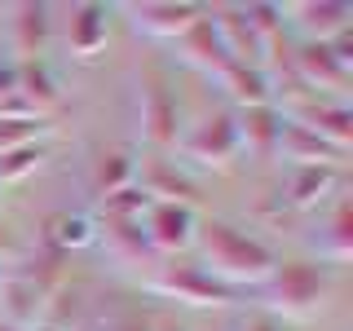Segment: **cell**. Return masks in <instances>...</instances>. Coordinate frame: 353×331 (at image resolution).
<instances>
[{"label": "cell", "instance_id": "2", "mask_svg": "<svg viewBox=\"0 0 353 331\" xmlns=\"http://www.w3.org/2000/svg\"><path fill=\"white\" fill-rule=\"evenodd\" d=\"M270 287V309L283 318H309L318 314L331 292V279L323 265H309V261H287L265 279Z\"/></svg>", "mask_w": 353, "mask_h": 331}, {"label": "cell", "instance_id": "1", "mask_svg": "<svg viewBox=\"0 0 353 331\" xmlns=\"http://www.w3.org/2000/svg\"><path fill=\"white\" fill-rule=\"evenodd\" d=\"M194 243L203 252V270L216 283L234 287V292L243 283H265L279 270V252L270 243H261L256 234H248V230L230 225V221H203L194 230Z\"/></svg>", "mask_w": 353, "mask_h": 331}, {"label": "cell", "instance_id": "27", "mask_svg": "<svg viewBox=\"0 0 353 331\" xmlns=\"http://www.w3.org/2000/svg\"><path fill=\"white\" fill-rule=\"evenodd\" d=\"M14 88H18V71H14V66H0V97L14 93Z\"/></svg>", "mask_w": 353, "mask_h": 331}, {"label": "cell", "instance_id": "28", "mask_svg": "<svg viewBox=\"0 0 353 331\" xmlns=\"http://www.w3.org/2000/svg\"><path fill=\"white\" fill-rule=\"evenodd\" d=\"M243 331H279V327H274L270 318H256V323H252V327H243Z\"/></svg>", "mask_w": 353, "mask_h": 331}, {"label": "cell", "instance_id": "25", "mask_svg": "<svg viewBox=\"0 0 353 331\" xmlns=\"http://www.w3.org/2000/svg\"><path fill=\"white\" fill-rule=\"evenodd\" d=\"M49 132V119H0V154L18 146H36V137Z\"/></svg>", "mask_w": 353, "mask_h": 331}, {"label": "cell", "instance_id": "22", "mask_svg": "<svg viewBox=\"0 0 353 331\" xmlns=\"http://www.w3.org/2000/svg\"><path fill=\"white\" fill-rule=\"evenodd\" d=\"M14 71H18V93L27 97V102L36 106L40 115H44L53 102H58V84H53V75L44 71L40 62H22V66H14Z\"/></svg>", "mask_w": 353, "mask_h": 331}, {"label": "cell", "instance_id": "15", "mask_svg": "<svg viewBox=\"0 0 353 331\" xmlns=\"http://www.w3.org/2000/svg\"><path fill=\"white\" fill-rule=\"evenodd\" d=\"M336 185H340L336 168H296L292 181H287V203L296 212H314V208H323L336 194Z\"/></svg>", "mask_w": 353, "mask_h": 331}, {"label": "cell", "instance_id": "8", "mask_svg": "<svg viewBox=\"0 0 353 331\" xmlns=\"http://www.w3.org/2000/svg\"><path fill=\"white\" fill-rule=\"evenodd\" d=\"M274 154H283V159H292L296 168H336L340 150L327 146L323 137H314L305 124H296V119L283 115V128H279V146Z\"/></svg>", "mask_w": 353, "mask_h": 331}, {"label": "cell", "instance_id": "20", "mask_svg": "<svg viewBox=\"0 0 353 331\" xmlns=\"http://www.w3.org/2000/svg\"><path fill=\"white\" fill-rule=\"evenodd\" d=\"M314 248H318V257H323V261H336V265L353 257V217H349V208H345V203L331 212L327 230L314 239Z\"/></svg>", "mask_w": 353, "mask_h": 331}, {"label": "cell", "instance_id": "26", "mask_svg": "<svg viewBox=\"0 0 353 331\" xmlns=\"http://www.w3.org/2000/svg\"><path fill=\"white\" fill-rule=\"evenodd\" d=\"M0 119H44V115H40V110H36V106H31L27 97H22L18 88H14V93L0 97Z\"/></svg>", "mask_w": 353, "mask_h": 331}, {"label": "cell", "instance_id": "3", "mask_svg": "<svg viewBox=\"0 0 353 331\" xmlns=\"http://www.w3.org/2000/svg\"><path fill=\"white\" fill-rule=\"evenodd\" d=\"M150 287L159 296H172V301H185V305H199V309H225L239 301L234 287L216 283L203 265H190V261H163L154 270Z\"/></svg>", "mask_w": 353, "mask_h": 331}, {"label": "cell", "instance_id": "4", "mask_svg": "<svg viewBox=\"0 0 353 331\" xmlns=\"http://www.w3.org/2000/svg\"><path fill=\"white\" fill-rule=\"evenodd\" d=\"M176 150H181V159H190V163L225 168V163L243 150V146H239V124H234V115L225 110V115H212V119H203V124H194L181 141H176Z\"/></svg>", "mask_w": 353, "mask_h": 331}, {"label": "cell", "instance_id": "5", "mask_svg": "<svg viewBox=\"0 0 353 331\" xmlns=\"http://www.w3.org/2000/svg\"><path fill=\"white\" fill-rule=\"evenodd\" d=\"M141 230H146L150 252L176 257V252H185L194 243L199 217H194V208H185V203H150V212L141 217Z\"/></svg>", "mask_w": 353, "mask_h": 331}, {"label": "cell", "instance_id": "16", "mask_svg": "<svg viewBox=\"0 0 353 331\" xmlns=\"http://www.w3.org/2000/svg\"><path fill=\"white\" fill-rule=\"evenodd\" d=\"M44 40H49V5L27 0L14 9V49L22 53V62H40Z\"/></svg>", "mask_w": 353, "mask_h": 331}, {"label": "cell", "instance_id": "23", "mask_svg": "<svg viewBox=\"0 0 353 331\" xmlns=\"http://www.w3.org/2000/svg\"><path fill=\"white\" fill-rule=\"evenodd\" d=\"M150 203H154V199L141 190L137 181H132V185H124V190H115V194L102 199V212L110 221H141V217L150 212Z\"/></svg>", "mask_w": 353, "mask_h": 331}, {"label": "cell", "instance_id": "21", "mask_svg": "<svg viewBox=\"0 0 353 331\" xmlns=\"http://www.w3.org/2000/svg\"><path fill=\"white\" fill-rule=\"evenodd\" d=\"M106 243L119 261H150V243H146V230L141 221H110L106 217Z\"/></svg>", "mask_w": 353, "mask_h": 331}, {"label": "cell", "instance_id": "10", "mask_svg": "<svg viewBox=\"0 0 353 331\" xmlns=\"http://www.w3.org/2000/svg\"><path fill=\"white\" fill-rule=\"evenodd\" d=\"M296 124H305L314 137H323L327 146H336L340 154L349 150L353 141V110L349 106H336V102H305L296 106Z\"/></svg>", "mask_w": 353, "mask_h": 331}, {"label": "cell", "instance_id": "19", "mask_svg": "<svg viewBox=\"0 0 353 331\" xmlns=\"http://www.w3.org/2000/svg\"><path fill=\"white\" fill-rule=\"evenodd\" d=\"M132 172H137V159H132L128 150H102L93 159V185H97V194L106 199V194L132 185Z\"/></svg>", "mask_w": 353, "mask_h": 331}, {"label": "cell", "instance_id": "29", "mask_svg": "<svg viewBox=\"0 0 353 331\" xmlns=\"http://www.w3.org/2000/svg\"><path fill=\"white\" fill-rule=\"evenodd\" d=\"M159 331H181V327H176V323H163V327H159Z\"/></svg>", "mask_w": 353, "mask_h": 331}, {"label": "cell", "instance_id": "6", "mask_svg": "<svg viewBox=\"0 0 353 331\" xmlns=\"http://www.w3.org/2000/svg\"><path fill=\"white\" fill-rule=\"evenodd\" d=\"M128 14H132V27H137L141 36L181 40L208 9L203 5H172V0H146V5H128Z\"/></svg>", "mask_w": 353, "mask_h": 331}, {"label": "cell", "instance_id": "7", "mask_svg": "<svg viewBox=\"0 0 353 331\" xmlns=\"http://www.w3.org/2000/svg\"><path fill=\"white\" fill-rule=\"evenodd\" d=\"M141 132L154 150L176 146V102L163 88V80H146L141 84Z\"/></svg>", "mask_w": 353, "mask_h": 331}, {"label": "cell", "instance_id": "31", "mask_svg": "<svg viewBox=\"0 0 353 331\" xmlns=\"http://www.w3.org/2000/svg\"><path fill=\"white\" fill-rule=\"evenodd\" d=\"M0 331H18V327H0Z\"/></svg>", "mask_w": 353, "mask_h": 331}, {"label": "cell", "instance_id": "12", "mask_svg": "<svg viewBox=\"0 0 353 331\" xmlns=\"http://www.w3.org/2000/svg\"><path fill=\"white\" fill-rule=\"evenodd\" d=\"M234 124H239V146L256 159H270L274 146H279V128H283V110L279 106H248L234 110Z\"/></svg>", "mask_w": 353, "mask_h": 331}, {"label": "cell", "instance_id": "18", "mask_svg": "<svg viewBox=\"0 0 353 331\" xmlns=\"http://www.w3.org/2000/svg\"><path fill=\"white\" fill-rule=\"evenodd\" d=\"M292 14L301 18V27L309 36H318V44H327V40H336L340 31H349L353 9L349 5H292Z\"/></svg>", "mask_w": 353, "mask_h": 331}, {"label": "cell", "instance_id": "9", "mask_svg": "<svg viewBox=\"0 0 353 331\" xmlns=\"http://www.w3.org/2000/svg\"><path fill=\"white\" fill-rule=\"evenodd\" d=\"M181 58L190 62V66H199V71H208L212 80H221V75L234 66V62H230V53H225V40H221V31H216V22L208 18V14L181 36Z\"/></svg>", "mask_w": 353, "mask_h": 331}, {"label": "cell", "instance_id": "17", "mask_svg": "<svg viewBox=\"0 0 353 331\" xmlns=\"http://www.w3.org/2000/svg\"><path fill=\"white\" fill-rule=\"evenodd\" d=\"M44 239H49V248L58 252V257H66V252L88 248V243L97 239V230H93V221L80 217V212H58V217H49V225H44Z\"/></svg>", "mask_w": 353, "mask_h": 331}, {"label": "cell", "instance_id": "11", "mask_svg": "<svg viewBox=\"0 0 353 331\" xmlns=\"http://www.w3.org/2000/svg\"><path fill=\"white\" fill-rule=\"evenodd\" d=\"M106 36H110V9L106 5H75L71 9V31H66L71 58L93 62L106 49Z\"/></svg>", "mask_w": 353, "mask_h": 331}, {"label": "cell", "instance_id": "30", "mask_svg": "<svg viewBox=\"0 0 353 331\" xmlns=\"http://www.w3.org/2000/svg\"><path fill=\"white\" fill-rule=\"evenodd\" d=\"M0 248H9V239H5V230H0Z\"/></svg>", "mask_w": 353, "mask_h": 331}, {"label": "cell", "instance_id": "14", "mask_svg": "<svg viewBox=\"0 0 353 331\" xmlns=\"http://www.w3.org/2000/svg\"><path fill=\"white\" fill-rule=\"evenodd\" d=\"M221 88L230 93V102H234L239 110L248 106H274V80L265 66H230L225 75H221Z\"/></svg>", "mask_w": 353, "mask_h": 331}, {"label": "cell", "instance_id": "24", "mask_svg": "<svg viewBox=\"0 0 353 331\" xmlns=\"http://www.w3.org/2000/svg\"><path fill=\"white\" fill-rule=\"evenodd\" d=\"M40 163H44V146H18V150L0 154V185H14L22 177L40 172Z\"/></svg>", "mask_w": 353, "mask_h": 331}, {"label": "cell", "instance_id": "13", "mask_svg": "<svg viewBox=\"0 0 353 331\" xmlns=\"http://www.w3.org/2000/svg\"><path fill=\"white\" fill-rule=\"evenodd\" d=\"M292 71H296V80L305 88H340L349 80V71L336 62V53H331L327 44H318V40H309V44H301V49L292 53Z\"/></svg>", "mask_w": 353, "mask_h": 331}]
</instances>
